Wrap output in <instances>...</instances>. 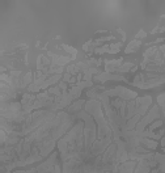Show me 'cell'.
<instances>
[{
  "label": "cell",
  "mask_w": 165,
  "mask_h": 173,
  "mask_svg": "<svg viewBox=\"0 0 165 173\" xmlns=\"http://www.w3.org/2000/svg\"><path fill=\"white\" fill-rule=\"evenodd\" d=\"M157 104L162 109V115H164V121H165V93H162V95H160L157 97ZM164 131H165V127H164ZM161 146L165 147V134H164V138L161 139Z\"/></svg>",
  "instance_id": "cell-5"
},
{
  "label": "cell",
  "mask_w": 165,
  "mask_h": 173,
  "mask_svg": "<svg viewBox=\"0 0 165 173\" xmlns=\"http://www.w3.org/2000/svg\"><path fill=\"white\" fill-rule=\"evenodd\" d=\"M121 47H122V43H121V42L115 43V45H111V46L109 47V52H110V54H115V52L119 51Z\"/></svg>",
  "instance_id": "cell-8"
},
{
  "label": "cell",
  "mask_w": 165,
  "mask_h": 173,
  "mask_svg": "<svg viewBox=\"0 0 165 173\" xmlns=\"http://www.w3.org/2000/svg\"><path fill=\"white\" fill-rule=\"evenodd\" d=\"M83 105H84V100H79V101H76L75 104H72L71 106H68L67 108V113L70 114V113H79V111H81V108H83Z\"/></svg>",
  "instance_id": "cell-6"
},
{
  "label": "cell",
  "mask_w": 165,
  "mask_h": 173,
  "mask_svg": "<svg viewBox=\"0 0 165 173\" xmlns=\"http://www.w3.org/2000/svg\"><path fill=\"white\" fill-rule=\"evenodd\" d=\"M140 45H142V42H140L139 39H134L133 42H130L129 45H127V47L125 49V51H126V54H130V52H135L136 50L140 47Z\"/></svg>",
  "instance_id": "cell-7"
},
{
  "label": "cell",
  "mask_w": 165,
  "mask_h": 173,
  "mask_svg": "<svg viewBox=\"0 0 165 173\" xmlns=\"http://www.w3.org/2000/svg\"><path fill=\"white\" fill-rule=\"evenodd\" d=\"M96 82H106V80H125L126 82V78L121 75H110L109 72H105V74H100L94 78Z\"/></svg>",
  "instance_id": "cell-4"
},
{
  "label": "cell",
  "mask_w": 165,
  "mask_h": 173,
  "mask_svg": "<svg viewBox=\"0 0 165 173\" xmlns=\"http://www.w3.org/2000/svg\"><path fill=\"white\" fill-rule=\"evenodd\" d=\"M75 117L78 123L58 141L62 173H133L136 161L119 160L118 143L100 101L85 102V110Z\"/></svg>",
  "instance_id": "cell-1"
},
{
  "label": "cell",
  "mask_w": 165,
  "mask_h": 173,
  "mask_svg": "<svg viewBox=\"0 0 165 173\" xmlns=\"http://www.w3.org/2000/svg\"><path fill=\"white\" fill-rule=\"evenodd\" d=\"M147 34H146V32H143V30H140L139 33H138V34H136V37L135 38H140V37H142V38H144V37H146Z\"/></svg>",
  "instance_id": "cell-9"
},
{
  "label": "cell",
  "mask_w": 165,
  "mask_h": 173,
  "mask_svg": "<svg viewBox=\"0 0 165 173\" xmlns=\"http://www.w3.org/2000/svg\"><path fill=\"white\" fill-rule=\"evenodd\" d=\"M75 119V114L71 115L67 111H60L55 118L26 137H7L0 151L1 170L11 172L17 167H25L42 160L54 150L56 141L68 133V129L72 127Z\"/></svg>",
  "instance_id": "cell-2"
},
{
  "label": "cell",
  "mask_w": 165,
  "mask_h": 173,
  "mask_svg": "<svg viewBox=\"0 0 165 173\" xmlns=\"http://www.w3.org/2000/svg\"><path fill=\"white\" fill-rule=\"evenodd\" d=\"M135 173H165V156L162 154H151L147 159H142Z\"/></svg>",
  "instance_id": "cell-3"
}]
</instances>
